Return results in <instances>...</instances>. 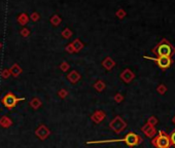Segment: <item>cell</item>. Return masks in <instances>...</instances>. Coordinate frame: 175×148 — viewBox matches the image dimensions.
<instances>
[{
  "label": "cell",
  "mask_w": 175,
  "mask_h": 148,
  "mask_svg": "<svg viewBox=\"0 0 175 148\" xmlns=\"http://www.w3.org/2000/svg\"><path fill=\"white\" fill-rule=\"evenodd\" d=\"M30 20H32L33 22H37V21L40 19V15L38 14V12H32L31 16L29 17Z\"/></svg>",
  "instance_id": "obj_23"
},
{
  "label": "cell",
  "mask_w": 175,
  "mask_h": 148,
  "mask_svg": "<svg viewBox=\"0 0 175 148\" xmlns=\"http://www.w3.org/2000/svg\"><path fill=\"white\" fill-rule=\"evenodd\" d=\"M134 77H135L134 73H133V72L131 71L130 69L124 70V71L122 72V74H121V79L125 81V82H127V83L131 82V81L134 79Z\"/></svg>",
  "instance_id": "obj_8"
},
{
  "label": "cell",
  "mask_w": 175,
  "mask_h": 148,
  "mask_svg": "<svg viewBox=\"0 0 175 148\" xmlns=\"http://www.w3.org/2000/svg\"><path fill=\"white\" fill-rule=\"evenodd\" d=\"M58 95H59L60 98L65 99L67 96H68V92H67V91L65 90V89H62V90H60V91H59V93H58Z\"/></svg>",
  "instance_id": "obj_24"
},
{
  "label": "cell",
  "mask_w": 175,
  "mask_h": 148,
  "mask_svg": "<svg viewBox=\"0 0 175 148\" xmlns=\"http://www.w3.org/2000/svg\"><path fill=\"white\" fill-rule=\"evenodd\" d=\"M170 142H171V144H173V145L175 146V130L173 131L172 133H171V135H170Z\"/></svg>",
  "instance_id": "obj_30"
},
{
  "label": "cell",
  "mask_w": 175,
  "mask_h": 148,
  "mask_svg": "<svg viewBox=\"0 0 175 148\" xmlns=\"http://www.w3.org/2000/svg\"><path fill=\"white\" fill-rule=\"evenodd\" d=\"M35 134H36V136L40 140H44V139H46L48 136H50V132L46 126L41 124V126H39L38 128H37V130L35 131Z\"/></svg>",
  "instance_id": "obj_7"
},
{
  "label": "cell",
  "mask_w": 175,
  "mask_h": 148,
  "mask_svg": "<svg viewBox=\"0 0 175 148\" xmlns=\"http://www.w3.org/2000/svg\"><path fill=\"white\" fill-rule=\"evenodd\" d=\"M102 66L103 67L105 68L106 70H111L112 68L116 66V62H114L113 60H112L110 57H106V58L103 60V62H102Z\"/></svg>",
  "instance_id": "obj_10"
},
{
  "label": "cell",
  "mask_w": 175,
  "mask_h": 148,
  "mask_svg": "<svg viewBox=\"0 0 175 148\" xmlns=\"http://www.w3.org/2000/svg\"><path fill=\"white\" fill-rule=\"evenodd\" d=\"M166 86H165V85L164 84H161V85H159V86H158V92L160 93V94H164V93L166 92Z\"/></svg>",
  "instance_id": "obj_29"
},
{
  "label": "cell",
  "mask_w": 175,
  "mask_h": 148,
  "mask_svg": "<svg viewBox=\"0 0 175 148\" xmlns=\"http://www.w3.org/2000/svg\"><path fill=\"white\" fill-rule=\"evenodd\" d=\"M105 83L103 80H97L95 82V84H94V89H95L97 92H102L103 90L105 89Z\"/></svg>",
  "instance_id": "obj_19"
},
{
  "label": "cell",
  "mask_w": 175,
  "mask_h": 148,
  "mask_svg": "<svg viewBox=\"0 0 175 148\" xmlns=\"http://www.w3.org/2000/svg\"><path fill=\"white\" fill-rule=\"evenodd\" d=\"M41 105H42V102H41V101H40V99L37 98V97L33 98V99L31 100V101H30V106H31V107L33 108L34 110H37L39 107H40Z\"/></svg>",
  "instance_id": "obj_16"
},
{
  "label": "cell",
  "mask_w": 175,
  "mask_h": 148,
  "mask_svg": "<svg viewBox=\"0 0 175 148\" xmlns=\"http://www.w3.org/2000/svg\"><path fill=\"white\" fill-rule=\"evenodd\" d=\"M123 96H122L121 94H116V96H114V101L116 102V103H121L122 101H123Z\"/></svg>",
  "instance_id": "obj_28"
},
{
  "label": "cell",
  "mask_w": 175,
  "mask_h": 148,
  "mask_svg": "<svg viewBox=\"0 0 175 148\" xmlns=\"http://www.w3.org/2000/svg\"><path fill=\"white\" fill-rule=\"evenodd\" d=\"M151 143L157 148H170L171 146L170 138L165 132H160L157 137L154 138Z\"/></svg>",
  "instance_id": "obj_2"
},
{
  "label": "cell",
  "mask_w": 175,
  "mask_h": 148,
  "mask_svg": "<svg viewBox=\"0 0 175 148\" xmlns=\"http://www.w3.org/2000/svg\"><path fill=\"white\" fill-rule=\"evenodd\" d=\"M142 131H143L144 133H145L146 135H147L148 137H150V136H152V135L155 134L156 133V131H155V129L152 128L151 126H150V124H146L145 127H143V128H142Z\"/></svg>",
  "instance_id": "obj_17"
},
{
  "label": "cell",
  "mask_w": 175,
  "mask_h": 148,
  "mask_svg": "<svg viewBox=\"0 0 175 148\" xmlns=\"http://www.w3.org/2000/svg\"><path fill=\"white\" fill-rule=\"evenodd\" d=\"M1 76L4 79L8 78V77L10 76V71H9V69H3L2 72H1Z\"/></svg>",
  "instance_id": "obj_25"
},
{
  "label": "cell",
  "mask_w": 175,
  "mask_h": 148,
  "mask_svg": "<svg viewBox=\"0 0 175 148\" xmlns=\"http://www.w3.org/2000/svg\"><path fill=\"white\" fill-rule=\"evenodd\" d=\"M116 16L118 17V18L120 19V20H123V19L125 18L126 16H127V12H126L125 9L118 8V10H116Z\"/></svg>",
  "instance_id": "obj_21"
},
{
  "label": "cell",
  "mask_w": 175,
  "mask_h": 148,
  "mask_svg": "<svg viewBox=\"0 0 175 148\" xmlns=\"http://www.w3.org/2000/svg\"><path fill=\"white\" fill-rule=\"evenodd\" d=\"M9 71H10V75H12L14 77H18L19 75L22 73L23 70H22V68H21L20 65H18V64H14V65L10 67Z\"/></svg>",
  "instance_id": "obj_13"
},
{
  "label": "cell",
  "mask_w": 175,
  "mask_h": 148,
  "mask_svg": "<svg viewBox=\"0 0 175 148\" xmlns=\"http://www.w3.org/2000/svg\"><path fill=\"white\" fill-rule=\"evenodd\" d=\"M21 35L23 36V37H28L30 35V30L28 28H23V29L20 31Z\"/></svg>",
  "instance_id": "obj_26"
},
{
  "label": "cell",
  "mask_w": 175,
  "mask_h": 148,
  "mask_svg": "<svg viewBox=\"0 0 175 148\" xmlns=\"http://www.w3.org/2000/svg\"><path fill=\"white\" fill-rule=\"evenodd\" d=\"M61 22H62L61 17L58 16V15H54V16L50 18V24H52L53 26H55V27L59 26V25L61 24Z\"/></svg>",
  "instance_id": "obj_18"
},
{
  "label": "cell",
  "mask_w": 175,
  "mask_h": 148,
  "mask_svg": "<svg viewBox=\"0 0 175 148\" xmlns=\"http://www.w3.org/2000/svg\"><path fill=\"white\" fill-rule=\"evenodd\" d=\"M72 35H73L72 31H71L69 28H65V29L62 31V36H63L65 39H69Z\"/></svg>",
  "instance_id": "obj_20"
},
{
  "label": "cell",
  "mask_w": 175,
  "mask_h": 148,
  "mask_svg": "<svg viewBox=\"0 0 175 148\" xmlns=\"http://www.w3.org/2000/svg\"><path fill=\"white\" fill-rule=\"evenodd\" d=\"M24 98H18L17 96H15L12 93H7L4 97L2 98L1 102L2 104L7 108V109H12L14 107H16L17 104L20 101H24Z\"/></svg>",
  "instance_id": "obj_3"
},
{
  "label": "cell",
  "mask_w": 175,
  "mask_h": 148,
  "mask_svg": "<svg viewBox=\"0 0 175 148\" xmlns=\"http://www.w3.org/2000/svg\"><path fill=\"white\" fill-rule=\"evenodd\" d=\"M109 127H110V129H112L116 133H121L122 131L126 128V122L120 116H116L113 120H111Z\"/></svg>",
  "instance_id": "obj_5"
},
{
  "label": "cell",
  "mask_w": 175,
  "mask_h": 148,
  "mask_svg": "<svg viewBox=\"0 0 175 148\" xmlns=\"http://www.w3.org/2000/svg\"><path fill=\"white\" fill-rule=\"evenodd\" d=\"M65 50H66L68 54H73V53H74V49H73L71 43H69V44L66 45V47H65Z\"/></svg>",
  "instance_id": "obj_27"
},
{
  "label": "cell",
  "mask_w": 175,
  "mask_h": 148,
  "mask_svg": "<svg viewBox=\"0 0 175 148\" xmlns=\"http://www.w3.org/2000/svg\"><path fill=\"white\" fill-rule=\"evenodd\" d=\"M1 47H2V43L0 42V48H1Z\"/></svg>",
  "instance_id": "obj_31"
},
{
  "label": "cell",
  "mask_w": 175,
  "mask_h": 148,
  "mask_svg": "<svg viewBox=\"0 0 175 148\" xmlns=\"http://www.w3.org/2000/svg\"><path fill=\"white\" fill-rule=\"evenodd\" d=\"M147 60H152L155 61L157 65L161 68L162 70H166L172 65L173 61L171 58H167V57H158V58H150V57H144Z\"/></svg>",
  "instance_id": "obj_4"
},
{
  "label": "cell",
  "mask_w": 175,
  "mask_h": 148,
  "mask_svg": "<svg viewBox=\"0 0 175 148\" xmlns=\"http://www.w3.org/2000/svg\"><path fill=\"white\" fill-rule=\"evenodd\" d=\"M69 68H70V66H69V64L67 62H62L60 64V69L63 72H67V70H69Z\"/></svg>",
  "instance_id": "obj_22"
},
{
  "label": "cell",
  "mask_w": 175,
  "mask_h": 148,
  "mask_svg": "<svg viewBox=\"0 0 175 148\" xmlns=\"http://www.w3.org/2000/svg\"><path fill=\"white\" fill-rule=\"evenodd\" d=\"M12 124V121L9 117L2 116L0 118V127H2V128H9Z\"/></svg>",
  "instance_id": "obj_15"
},
{
  "label": "cell",
  "mask_w": 175,
  "mask_h": 148,
  "mask_svg": "<svg viewBox=\"0 0 175 148\" xmlns=\"http://www.w3.org/2000/svg\"><path fill=\"white\" fill-rule=\"evenodd\" d=\"M18 23L20 25H22V26H25V25H27L28 24V22L30 21V18H29V16H28L27 14H25V12H22V14H20L19 15V17H18Z\"/></svg>",
  "instance_id": "obj_14"
},
{
  "label": "cell",
  "mask_w": 175,
  "mask_h": 148,
  "mask_svg": "<svg viewBox=\"0 0 175 148\" xmlns=\"http://www.w3.org/2000/svg\"><path fill=\"white\" fill-rule=\"evenodd\" d=\"M151 52L157 57H167V58H172L175 54V47L169 42L167 39H162L154 48Z\"/></svg>",
  "instance_id": "obj_1"
},
{
  "label": "cell",
  "mask_w": 175,
  "mask_h": 148,
  "mask_svg": "<svg viewBox=\"0 0 175 148\" xmlns=\"http://www.w3.org/2000/svg\"><path fill=\"white\" fill-rule=\"evenodd\" d=\"M67 79H68L69 81H70L71 83H76L77 81H80V74L78 73L77 71H75V70H73V71H71L70 73L67 75Z\"/></svg>",
  "instance_id": "obj_11"
},
{
  "label": "cell",
  "mask_w": 175,
  "mask_h": 148,
  "mask_svg": "<svg viewBox=\"0 0 175 148\" xmlns=\"http://www.w3.org/2000/svg\"><path fill=\"white\" fill-rule=\"evenodd\" d=\"M141 141H142L141 137H139L138 135L134 134V133H129V134L124 138V142H125L128 146H131V147L138 145Z\"/></svg>",
  "instance_id": "obj_6"
},
{
  "label": "cell",
  "mask_w": 175,
  "mask_h": 148,
  "mask_svg": "<svg viewBox=\"0 0 175 148\" xmlns=\"http://www.w3.org/2000/svg\"><path fill=\"white\" fill-rule=\"evenodd\" d=\"M173 121H174V122H175V117H174V119H173Z\"/></svg>",
  "instance_id": "obj_32"
},
{
  "label": "cell",
  "mask_w": 175,
  "mask_h": 148,
  "mask_svg": "<svg viewBox=\"0 0 175 148\" xmlns=\"http://www.w3.org/2000/svg\"><path fill=\"white\" fill-rule=\"evenodd\" d=\"M105 118V113L101 110H97L93 113V115L91 116L92 121H94L95 123H100L103 119Z\"/></svg>",
  "instance_id": "obj_9"
},
{
  "label": "cell",
  "mask_w": 175,
  "mask_h": 148,
  "mask_svg": "<svg viewBox=\"0 0 175 148\" xmlns=\"http://www.w3.org/2000/svg\"><path fill=\"white\" fill-rule=\"evenodd\" d=\"M71 45H72L73 49H74V53H80L82 48H84V43L80 41V39L76 38L71 42Z\"/></svg>",
  "instance_id": "obj_12"
}]
</instances>
